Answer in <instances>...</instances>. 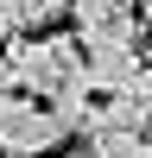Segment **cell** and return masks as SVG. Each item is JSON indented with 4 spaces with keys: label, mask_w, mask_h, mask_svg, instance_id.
<instances>
[{
    "label": "cell",
    "mask_w": 152,
    "mask_h": 158,
    "mask_svg": "<svg viewBox=\"0 0 152 158\" xmlns=\"http://www.w3.org/2000/svg\"><path fill=\"white\" fill-rule=\"evenodd\" d=\"M44 114L57 120V133H63V139H70V133H89V120H95V89H89V82L63 89V95H51V101H44Z\"/></svg>",
    "instance_id": "cell-5"
},
{
    "label": "cell",
    "mask_w": 152,
    "mask_h": 158,
    "mask_svg": "<svg viewBox=\"0 0 152 158\" xmlns=\"http://www.w3.org/2000/svg\"><path fill=\"white\" fill-rule=\"evenodd\" d=\"M82 82V44L76 38H13L0 44V89L25 101H51Z\"/></svg>",
    "instance_id": "cell-1"
},
{
    "label": "cell",
    "mask_w": 152,
    "mask_h": 158,
    "mask_svg": "<svg viewBox=\"0 0 152 158\" xmlns=\"http://www.w3.org/2000/svg\"><path fill=\"white\" fill-rule=\"evenodd\" d=\"M70 158H89V152H70Z\"/></svg>",
    "instance_id": "cell-7"
},
{
    "label": "cell",
    "mask_w": 152,
    "mask_h": 158,
    "mask_svg": "<svg viewBox=\"0 0 152 158\" xmlns=\"http://www.w3.org/2000/svg\"><path fill=\"white\" fill-rule=\"evenodd\" d=\"M139 70H146V51H139V44H101V51H82V82H89V89H108V95H133Z\"/></svg>",
    "instance_id": "cell-3"
},
{
    "label": "cell",
    "mask_w": 152,
    "mask_h": 158,
    "mask_svg": "<svg viewBox=\"0 0 152 158\" xmlns=\"http://www.w3.org/2000/svg\"><path fill=\"white\" fill-rule=\"evenodd\" d=\"M133 95L146 101V114H152V63H146V70H139V82H133Z\"/></svg>",
    "instance_id": "cell-6"
},
{
    "label": "cell",
    "mask_w": 152,
    "mask_h": 158,
    "mask_svg": "<svg viewBox=\"0 0 152 158\" xmlns=\"http://www.w3.org/2000/svg\"><path fill=\"white\" fill-rule=\"evenodd\" d=\"M57 146H63V133L44 114V101H25V95L0 89V158H44Z\"/></svg>",
    "instance_id": "cell-2"
},
{
    "label": "cell",
    "mask_w": 152,
    "mask_h": 158,
    "mask_svg": "<svg viewBox=\"0 0 152 158\" xmlns=\"http://www.w3.org/2000/svg\"><path fill=\"white\" fill-rule=\"evenodd\" d=\"M57 13H70L63 0H0V44L13 38H38Z\"/></svg>",
    "instance_id": "cell-4"
}]
</instances>
